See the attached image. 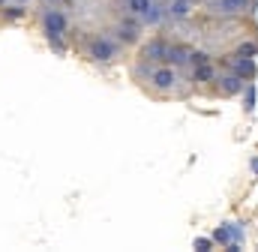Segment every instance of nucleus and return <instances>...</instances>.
I'll return each instance as SVG.
<instances>
[{
    "label": "nucleus",
    "mask_w": 258,
    "mask_h": 252,
    "mask_svg": "<svg viewBox=\"0 0 258 252\" xmlns=\"http://www.w3.org/2000/svg\"><path fill=\"white\" fill-rule=\"evenodd\" d=\"M189 57H192V51L186 48V45H168V54H165V60L171 63V66H183V63H189Z\"/></svg>",
    "instance_id": "8"
},
{
    "label": "nucleus",
    "mask_w": 258,
    "mask_h": 252,
    "mask_svg": "<svg viewBox=\"0 0 258 252\" xmlns=\"http://www.w3.org/2000/svg\"><path fill=\"white\" fill-rule=\"evenodd\" d=\"M141 54H144L147 60H165V54H168V42H165V39H153V42H147V45L141 48Z\"/></svg>",
    "instance_id": "6"
},
{
    "label": "nucleus",
    "mask_w": 258,
    "mask_h": 252,
    "mask_svg": "<svg viewBox=\"0 0 258 252\" xmlns=\"http://www.w3.org/2000/svg\"><path fill=\"white\" fill-rule=\"evenodd\" d=\"M237 54H240V57H255V54H258V42H246V45L240 42Z\"/></svg>",
    "instance_id": "14"
},
{
    "label": "nucleus",
    "mask_w": 258,
    "mask_h": 252,
    "mask_svg": "<svg viewBox=\"0 0 258 252\" xmlns=\"http://www.w3.org/2000/svg\"><path fill=\"white\" fill-rule=\"evenodd\" d=\"M192 15V0H168V6H165V18H171V21H183V18H189Z\"/></svg>",
    "instance_id": "5"
},
{
    "label": "nucleus",
    "mask_w": 258,
    "mask_h": 252,
    "mask_svg": "<svg viewBox=\"0 0 258 252\" xmlns=\"http://www.w3.org/2000/svg\"><path fill=\"white\" fill-rule=\"evenodd\" d=\"M150 81H153V87L156 90H162V93H171L174 87H177V72L171 69V66H159V69H150Z\"/></svg>",
    "instance_id": "2"
},
{
    "label": "nucleus",
    "mask_w": 258,
    "mask_h": 252,
    "mask_svg": "<svg viewBox=\"0 0 258 252\" xmlns=\"http://www.w3.org/2000/svg\"><path fill=\"white\" fill-rule=\"evenodd\" d=\"M129 9H132V15L144 18V15L153 9V0H129Z\"/></svg>",
    "instance_id": "12"
},
{
    "label": "nucleus",
    "mask_w": 258,
    "mask_h": 252,
    "mask_svg": "<svg viewBox=\"0 0 258 252\" xmlns=\"http://www.w3.org/2000/svg\"><path fill=\"white\" fill-rule=\"evenodd\" d=\"M249 0H213L210 3V12H219V15H231V12H243Z\"/></svg>",
    "instance_id": "7"
},
{
    "label": "nucleus",
    "mask_w": 258,
    "mask_h": 252,
    "mask_svg": "<svg viewBox=\"0 0 258 252\" xmlns=\"http://www.w3.org/2000/svg\"><path fill=\"white\" fill-rule=\"evenodd\" d=\"M228 66H231L240 78H252V75H255V63H252V57H237V60H228Z\"/></svg>",
    "instance_id": "10"
},
{
    "label": "nucleus",
    "mask_w": 258,
    "mask_h": 252,
    "mask_svg": "<svg viewBox=\"0 0 258 252\" xmlns=\"http://www.w3.org/2000/svg\"><path fill=\"white\" fill-rule=\"evenodd\" d=\"M189 63H192V66H198V63H210V54H204V51H192Z\"/></svg>",
    "instance_id": "15"
},
{
    "label": "nucleus",
    "mask_w": 258,
    "mask_h": 252,
    "mask_svg": "<svg viewBox=\"0 0 258 252\" xmlns=\"http://www.w3.org/2000/svg\"><path fill=\"white\" fill-rule=\"evenodd\" d=\"M24 15V9H18V6H12V9H6V18H21Z\"/></svg>",
    "instance_id": "16"
},
{
    "label": "nucleus",
    "mask_w": 258,
    "mask_h": 252,
    "mask_svg": "<svg viewBox=\"0 0 258 252\" xmlns=\"http://www.w3.org/2000/svg\"><path fill=\"white\" fill-rule=\"evenodd\" d=\"M162 18H165V9H162V6H156V3H153V9L144 15V21H147V24H156V21H162Z\"/></svg>",
    "instance_id": "13"
},
{
    "label": "nucleus",
    "mask_w": 258,
    "mask_h": 252,
    "mask_svg": "<svg viewBox=\"0 0 258 252\" xmlns=\"http://www.w3.org/2000/svg\"><path fill=\"white\" fill-rule=\"evenodd\" d=\"M117 36H120L123 42H135V39H138V24H135V21H120Z\"/></svg>",
    "instance_id": "11"
},
{
    "label": "nucleus",
    "mask_w": 258,
    "mask_h": 252,
    "mask_svg": "<svg viewBox=\"0 0 258 252\" xmlns=\"http://www.w3.org/2000/svg\"><path fill=\"white\" fill-rule=\"evenodd\" d=\"M48 3H57V0H48Z\"/></svg>",
    "instance_id": "17"
},
{
    "label": "nucleus",
    "mask_w": 258,
    "mask_h": 252,
    "mask_svg": "<svg viewBox=\"0 0 258 252\" xmlns=\"http://www.w3.org/2000/svg\"><path fill=\"white\" fill-rule=\"evenodd\" d=\"M87 54H90V60H96V63H108L120 54V45H117L114 39H108V36H99V39L90 42Z\"/></svg>",
    "instance_id": "1"
},
{
    "label": "nucleus",
    "mask_w": 258,
    "mask_h": 252,
    "mask_svg": "<svg viewBox=\"0 0 258 252\" xmlns=\"http://www.w3.org/2000/svg\"><path fill=\"white\" fill-rule=\"evenodd\" d=\"M42 27H45V33H48V39H60L66 33V27H69V21H66V15L60 9H48L45 18H42Z\"/></svg>",
    "instance_id": "3"
},
{
    "label": "nucleus",
    "mask_w": 258,
    "mask_h": 252,
    "mask_svg": "<svg viewBox=\"0 0 258 252\" xmlns=\"http://www.w3.org/2000/svg\"><path fill=\"white\" fill-rule=\"evenodd\" d=\"M216 90H219V96H237L240 90H243V78L237 75V72H231V75H216Z\"/></svg>",
    "instance_id": "4"
},
{
    "label": "nucleus",
    "mask_w": 258,
    "mask_h": 252,
    "mask_svg": "<svg viewBox=\"0 0 258 252\" xmlns=\"http://www.w3.org/2000/svg\"><path fill=\"white\" fill-rule=\"evenodd\" d=\"M126 3H129V0H126Z\"/></svg>",
    "instance_id": "18"
},
{
    "label": "nucleus",
    "mask_w": 258,
    "mask_h": 252,
    "mask_svg": "<svg viewBox=\"0 0 258 252\" xmlns=\"http://www.w3.org/2000/svg\"><path fill=\"white\" fill-rule=\"evenodd\" d=\"M192 81H198V84L216 81V69H213V63H198V66H192Z\"/></svg>",
    "instance_id": "9"
}]
</instances>
